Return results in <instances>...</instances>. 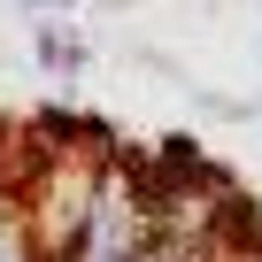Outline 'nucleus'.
Wrapping results in <instances>:
<instances>
[{
    "mask_svg": "<svg viewBox=\"0 0 262 262\" xmlns=\"http://www.w3.org/2000/svg\"><path fill=\"white\" fill-rule=\"evenodd\" d=\"M39 62H47V70H77V62H85V47H77V39H62V31L47 24V31H39Z\"/></svg>",
    "mask_w": 262,
    "mask_h": 262,
    "instance_id": "nucleus-1",
    "label": "nucleus"
},
{
    "mask_svg": "<svg viewBox=\"0 0 262 262\" xmlns=\"http://www.w3.org/2000/svg\"><path fill=\"white\" fill-rule=\"evenodd\" d=\"M39 8H70V0H39Z\"/></svg>",
    "mask_w": 262,
    "mask_h": 262,
    "instance_id": "nucleus-2",
    "label": "nucleus"
}]
</instances>
